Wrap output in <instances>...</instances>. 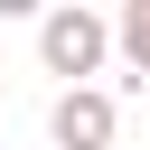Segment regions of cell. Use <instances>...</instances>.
Masks as SVG:
<instances>
[{
    "mask_svg": "<svg viewBox=\"0 0 150 150\" xmlns=\"http://www.w3.org/2000/svg\"><path fill=\"white\" fill-rule=\"evenodd\" d=\"M112 131H122V112H112L103 84H66L56 112H47V141L56 150H112Z\"/></svg>",
    "mask_w": 150,
    "mask_h": 150,
    "instance_id": "obj_2",
    "label": "cell"
},
{
    "mask_svg": "<svg viewBox=\"0 0 150 150\" xmlns=\"http://www.w3.org/2000/svg\"><path fill=\"white\" fill-rule=\"evenodd\" d=\"M112 38H122V66H131V84H150V0H122Z\"/></svg>",
    "mask_w": 150,
    "mask_h": 150,
    "instance_id": "obj_3",
    "label": "cell"
},
{
    "mask_svg": "<svg viewBox=\"0 0 150 150\" xmlns=\"http://www.w3.org/2000/svg\"><path fill=\"white\" fill-rule=\"evenodd\" d=\"M122 38H112V19H94V9H47L38 19V56H47V75H94L103 56H112Z\"/></svg>",
    "mask_w": 150,
    "mask_h": 150,
    "instance_id": "obj_1",
    "label": "cell"
}]
</instances>
